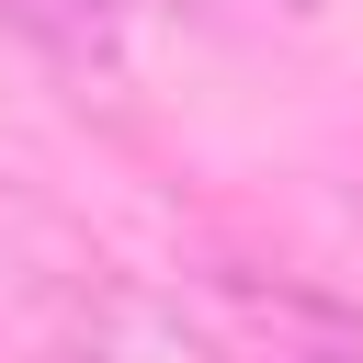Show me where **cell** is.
I'll return each mask as SVG.
<instances>
[{
	"instance_id": "7a4b0ae2",
	"label": "cell",
	"mask_w": 363,
	"mask_h": 363,
	"mask_svg": "<svg viewBox=\"0 0 363 363\" xmlns=\"http://www.w3.org/2000/svg\"><path fill=\"white\" fill-rule=\"evenodd\" d=\"M0 34L34 45L79 102H125V0H0Z\"/></svg>"
},
{
	"instance_id": "6da1fadb",
	"label": "cell",
	"mask_w": 363,
	"mask_h": 363,
	"mask_svg": "<svg viewBox=\"0 0 363 363\" xmlns=\"http://www.w3.org/2000/svg\"><path fill=\"white\" fill-rule=\"evenodd\" d=\"M204 306H216L227 352H250V363H363V306H340L329 284H306L284 261H216Z\"/></svg>"
}]
</instances>
